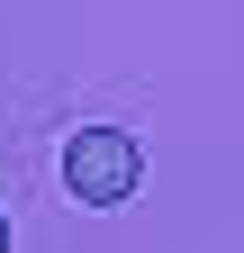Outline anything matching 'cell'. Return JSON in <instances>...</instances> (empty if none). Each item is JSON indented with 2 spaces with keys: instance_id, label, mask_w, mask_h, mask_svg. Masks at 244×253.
Here are the masks:
<instances>
[{
  "instance_id": "6da1fadb",
  "label": "cell",
  "mask_w": 244,
  "mask_h": 253,
  "mask_svg": "<svg viewBox=\"0 0 244 253\" xmlns=\"http://www.w3.org/2000/svg\"><path fill=\"white\" fill-rule=\"evenodd\" d=\"M64 190L81 208H118L145 190V145L127 126H73L64 136Z\"/></svg>"
},
{
  "instance_id": "7a4b0ae2",
  "label": "cell",
  "mask_w": 244,
  "mask_h": 253,
  "mask_svg": "<svg viewBox=\"0 0 244 253\" xmlns=\"http://www.w3.org/2000/svg\"><path fill=\"white\" fill-rule=\"evenodd\" d=\"M0 253H9V217H0Z\"/></svg>"
}]
</instances>
